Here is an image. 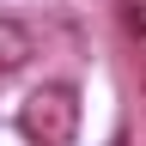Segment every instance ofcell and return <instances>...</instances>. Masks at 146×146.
I'll list each match as a JSON object with an SVG mask.
<instances>
[{
  "label": "cell",
  "instance_id": "obj_1",
  "mask_svg": "<svg viewBox=\"0 0 146 146\" xmlns=\"http://www.w3.org/2000/svg\"><path fill=\"white\" fill-rule=\"evenodd\" d=\"M18 134L31 146H73L79 140V91L67 79H43L18 104Z\"/></svg>",
  "mask_w": 146,
  "mask_h": 146
},
{
  "label": "cell",
  "instance_id": "obj_2",
  "mask_svg": "<svg viewBox=\"0 0 146 146\" xmlns=\"http://www.w3.org/2000/svg\"><path fill=\"white\" fill-rule=\"evenodd\" d=\"M36 61V36L25 18H6L0 12V79H12V73H25Z\"/></svg>",
  "mask_w": 146,
  "mask_h": 146
},
{
  "label": "cell",
  "instance_id": "obj_3",
  "mask_svg": "<svg viewBox=\"0 0 146 146\" xmlns=\"http://www.w3.org/2000/svg\"><path fill=\"white\" fill-rule=\"evenodd\" d=\"M116 18L134 43H146V0H116Z\"/></svg>",
  "mask_w": 146,
  "mask_h": 146
},
{
  "label": "cell",
  "instance_id": "obj_4",
  "mask_svg": "<svg viewBox=\"0 0 146 146\" xmlns=\"http://www.w3.org/2000/svg\"><path fill=\"white\" fill-rule=\"evenodd\" d=\"M140 85H146V55H140Z\"/></svg>",
  "mask_w": 146,
  "mask_h": 146
}]
</instances>
